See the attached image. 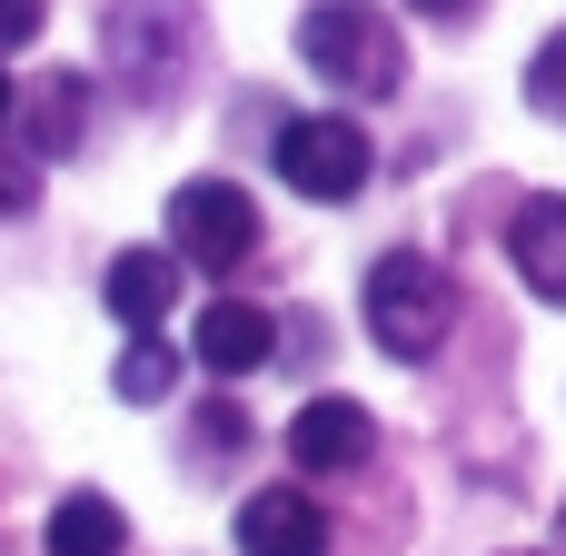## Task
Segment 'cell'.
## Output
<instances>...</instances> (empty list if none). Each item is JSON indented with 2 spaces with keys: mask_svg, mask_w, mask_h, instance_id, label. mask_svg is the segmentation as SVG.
Listing matches in <instances>:
<instances>
[{
  "mask_svg": "<svg viewBox=\"0 0 566 556\" xmlns=\"http://www.w3.org/2000/svg\"><path fill=\"white\" fill-rule=\"evenodd\" d=\"M298 60H308L338 99H388V90H398V20H388L378 0H308Z\"/></svg>",
  "mask_w": 566,
  "mask_h": 556,
  "instance_id": "cell-1",
  "label": "cell"
},
{
  "mask_svg": "<svg viewBox=\"0 0 566 556\" xmlns=\"http://www.w3.org/2000/svg\"><path fill=\"white\" fill-rule=\"evenodd\" d=\"M458 328V279L428 259V249H388L368 269V338L388 358H438Z\"/></svg>",
  "mask_w": 566,
  "mask_h": 556,
  "instance_id": "cell-2",
  "label": "cell"
},
{
  "mask_svg": "<svg viewBox=\"0 0 566 556\" xmlns=\"http://www.w3.org/2000/svg\"><path fill=\"white\" fill-rule=\"evenodd\" d=\"M169 249H179V269H239L259 249V199L239 179H179L169 189Z\"/></svg>",
  "mask_w": 566,
  "mask_h": 556,
  "instance_id": "cell-3",
  "label": "cell"
},
{
  "mask_svg": "<svg viewBox=\"0 0 566 556\" xmlns=\"http://www.w3.org/2000/svg\"><path fill=\"white\" fill-rule=\"evenodd\" d=\"M368 169H378L368 129H358V119H338V109H308V119H289V129H279V179H289L298 199H358V189H368Z\"/></svg>",
  "mask_w": 566,
  "mask_h": 556,
  "instance_id": "cell-4",
  "label": "cell"
},
{
  "mask_svg": "<svg viewBox=\"0 0 566 556\" xmlns=\"http://www.w3.org/2000/svg\"><path fill=\"white\" fill-rule=\"evenodd\" d=\"M99 50H109V70H119L139 99H159V90L189 80V10H179V0H119Z\"/></svg>",
  "mask_w": 566,
  "mask_h": 556,
  "instance_id": "cell-5",
  "label": "cell"
},
{
  "mask_svg": "<svg viewBox=\"0 0 566 556\" xmlns=\"http://www.w3.org/2000/svg\"><path fill=\"white\" fill-rule=\"evenodd\" d=\"M368 448H378V418H368L358 398H308V408L289 418V458H298L308 478H338V468H368Z\"/></svg>",
  "mask_w": 566,
  "mask_h": 556,
  "instance_id": "cell-6",
  "label": "cell"
},
{
  "mask_svg": "<svg viewBox=\"0 0 566 556\" xmlns=\"http://www.w3.org/2000/svg\"><path fill=\"white\" fill-rule=\"evenodd\" d=\"M328 547V507L308 487H259L239 497V556H318Z\"/></svg>",
  "mask_w": 566,
  "mask_h": 556,
  "instance_id": "cell-7",
  "label": "cell"
},
{
  "mask_svg": "<svg viewBox=\"0 0 566 556\" xmlns=\"http://www.w3.org/2000/svg\"><path fill=\"white\" fill-rule=\"evenodd\" d=\"M189 348H199L209 378H249V368L279 358V328H269V308H249V298H209L199 328H189Z\"/></svg>",
  "mask_w": 566,
  "mask_h": 556,
  "instance_id": "cell-8",
  "label": "cell"
},
{
  "mask_svg": "<svg viewBox=\"0 0 566 556\" xmlns=\"http://www.w3.org/2000/svg\"><path fill=\"white\" fill-rule=\"evenodd\" d=\"M507 259H517V279H527L547 308H566V189L527 199V209L507 219Z\"/></svg>",
  "mask_w": 566,
  "mask_h": 556,
  "instance_id": "cell-9",
  "label": "cell"
},
{
  "mask_svg": "<svg viewBox=\"0 0 566 556\" xmlns=\"http://www.w3.org/2000/svg\"><path fill=\"white\" fill-rule=\"evenodd\" d=\"M169 298H179V259H169V249H119V259H109V318H119L129 338H149V328L169 318Z\"/></svg>",
  "mask_w": 566,
  "mask_h": 556,
  "instance_id": "cell-10",
  "label": "cell"
},
{
  "mask_svg": "<svg viewBox=\"0 0 566 556\" xmlns=\"http://www.w3.org/2000/svg\"><path fill=\"white\" fill-rule=\"evenodd\" d=\"M50 556H119L129 547V517L99 497V487H80V497H60L50 507V537H40Z\"/></svg>",
  "mask_w": 566,
  "mask_h": 556,
  "instance_id": "cell-11",
  "label": "cell"
},
{
  "mask_svg": "<svg viewBox=\"0 0 566 556\" xmlns=\"http://www.w3.org/2000/svg\"><path fill=\"white\" fill-rule=\"evenodd\" d=\"M80 129H90V80H80V70L40 80V90H30V149H40V159H70Z\"/></svg>",
  "mask_w": 566,
  "mask_h": 556,
  "instance_id": "cell-12",
  "label": "cell"
},
{
  "mask_svg": "<svg viewBox=\"0 0 566 556\" xmlns=\"http://www.w3.org/2000/svg\"><path fill=\"white\" fill-rule=\"evenodd\" d=\"M109 388H119V398H139V408H149V398H169V388H179L169 338H129V348H119V368H109Z\"/></svg>",
  "mask_w": 566,
  "mask_h": 556,
  "instance_id": "cell-13",
  "label": "cell"
},
{
  "mask_svg": "<svg viewBox=\"0 0 566 556\" xmlns=\"http://www.w3.org/2000/svg\"><path fill=\"white\" fill-rule=\"evenodd\" d=\"M527 99H537V119H557V129H566V30H557V40H537V60H527Z\"/></svg>",
  "mask_w": 566,
  "mask_h": 556,
  "instance_id": "cell-14",
  "label": "cell"
},
{
  "mask_svg": "<svg viewBox=\"0 0 566 556\" xmlns=\"http://www.w3.org/2000/svg\"><path fill=\"white\" fill-rule=\"evenodd\" d=\"M40 20H50L40 0H0V50H10V40H40Z\"/></svg>",
  "mask_w": 566,
  "mask_h": 556,
  "instance_id": "cell-15",
  "label": "cell"
},
{
  "mask_svg": "<svg viewBox=\"0 0 566 556\" xmlns=\"http://www.w3.org/2000/svg\"><path fill=\"white\" fill-rule=\"evenodd\" d=\"M418 20H478V0H408Z\"/></svg>",
  "mask_w": 566,
  "mask_h": 556,
  "instance_id": "cell-16",
  "label": "cell"
},
{
  "mask_svg": "<svg viewBox=\"0 0 566 556\" xmlns=\"http://www.w3.org/2000/svg\"><path fill=\"white\" fill-rule=\"evenodd\" d=\"M0 209H30V179L20 169H0Z\"/></svg>",
  "mask_w": 566,
  "mask_h": 556,
  "instance_id": "cell-17",
  "label": "cell"
},
{
  "mask_svg": "<svg viewBox=\"0 0 566 556\" xmlns=\"http://www.w3.org/2000/svg\"><path fill=\"white\" fill-rule=\"evenodd\" d=\"M10 99H20V90H10V80H0V119H10Z\"/></svg>",
  "mask_w": 566,
  "mask_h": 556,
  "instance_id": "cell-18",
  "label": "cell"
}]
</instances>
